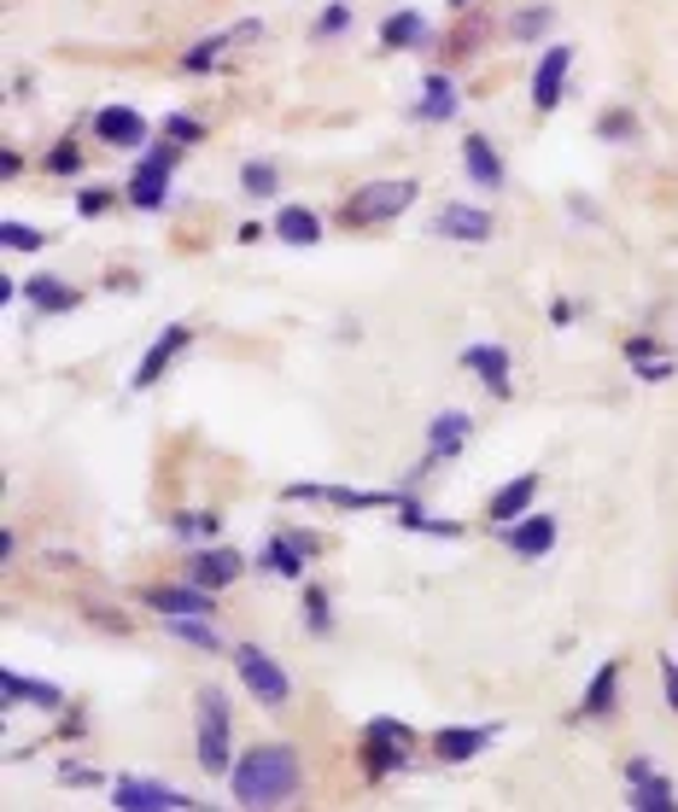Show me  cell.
Instances as JSON below:
<instances>
[{"label":"cell","mask_w":678,"mask_h":812,"mask_svg":"<svg viewBox=\"0 0 678 812\" xmlns=\"http://www.w3.org/2000/svg\"><path fill=\"white\" fill-rule=\"evenodd\" d=\"M264 573H276V579H304V550L293 544V538H269L264 555H258Z\"/></svg>","instance_id":"22"},{"label":"cell","mask_w":678,"mask_h":812,"mask_svg":"<svg viewBox=\"0 0 678 812\" xmlns=\"http://www.w3.org/2000/svg\"><path fill=\"white\" fill-rule=\"evenodd\" d=\"M533 492H538V473H521L515 485H503V492L491 497V520H498V532H503V527H515V520L527 515Z\"/></svg>","instance_id":"17"},{"label":"cell","mask_w":678,"mask_h":812,"mask_svg":"<svg viewBox=\"0 0 678 812\" xmlns=\"http://www.w3.org/2000/svg\"><path fill=\"white\" fill-rule=\"evenodd\" d=\"M410 749H416V737L404 731V725L375 719V725H369V737H363V772L369 777H386V772L410 766Z\"/></svg>","instance_id":"5"},{"label":"cell","mask_w":678,"mask_h":812,"mask_svg":"<svg viewBox=\"0 0 678 812\" xmlns=\"http://www.w3.org/2000/svg\"><path fill=\"white\" fill-rule=\"evenodd\" d=\"M667 702L678 707V661H667Z\"/></svg>","instance_id":"41"},{"label":"cell","mask_w":678,"mask_h":812,"mask_svg":"<svg viewBox=\"0 0 678 812\" xmlns=\"http://www.w3.org/2000/svg\"><path fill=\"white\" fill-rule=\"evenodd\" d=\"M421 42H428V24H421L416 7H404L381 24V47H421Z\"/></svg>","instance_id":"23"},{"label":"cell","mask_w":678,"mask_h":812,"mask_svg":"<svg viewBox=\"0 0 678 812\" xmlns=\"http://www.w3.org/2000/svg\"><path fill=\"white\" fill-rule=\"evenodd\" d=\"M503 538L515 555H545L556 544V515H521L515 527H503Z\"/></svg>","instance_id":"15"},{"label":"cell","mask_w":678,"mask_h":812,"mask_svg":"<svg viewBox=\"0 0 678 812\" xmlns=\"http://www.w3.org/2000/svg\"><path fill=\"white\" fill-rule=\"evenodd\" d=\"M451 7H468V0H451Z\"/></svg>","instance_id":"42"},{"label":"cell","mask_w":678,"mask_h":812,"mask_svg":"<svg viewBox=\"0 0 678 812\" xmlns=\"http://www.w3.org/2000/svg\"><path fill=\"white\" fill-rule=\"evenodd\" d=\"M112 807H124V812H176V807H199V801H188L182 789L147 784V777H117Z\"/></svg>","instance_id":"7"},{"label":"cell","mask_w":678,"mask_h":812,"mask_svg":"<svg viewBox=\"0 0 678 812\" xmlns=\"http://www.w3.org/2000/svg\"><path fill=\"white\" fill-rule=\"evenodd\" d=\"M597 129H603V134H615V141H632V134H638V123H632V117H626V111H615V117H603Z\"/></svg>","instance_id":"37"},{"label":"cell","mask_w":678,"mask_h":812,"mask_svg":"<svg viewBox=\"0 0 678 812\" xmlns=\"http://www.w3.org/2000/svg\"><path fill=\"white\" fill-rule=\"evenodd\" d=\"M346 24H351V7H328V12L316 19V42H322V36H339Z\"/></svg>","instance_id":"36"},{"label":"cell","mask_w":678,"mask_h":812,"mask_svg":"<svg viewBox=\"0 0 678 812\" xmlns=\"http://www.w3.org/2000/svg\"><path fill=\"white\" fill-rule=\"evenodd\" d=\"M615 684H620V667L603 661V672H597V679H591V690H585V707H580V714H591V719L608 714V707H615Z\"/></svg>","instance_id":"29"},{"label":"cell","mask_w":678,"mask_h":812,"mask_svg":"<svg viewBox=\"0 0 678 812\" xmlns=\"http://www.w3.org/2000/svg\"><path fill=\"white\" fill-rule=\"evenodd\" d=\"M164 134H170L176 146H182V141H206V123H199V117H182V111H176V117L164 123Z\"/></svg>","instance_id":"33"},{"label":"cell","mask_w":678,"mask_h":812,"mask_svg":"<svg viewBox=\"0 0 678 812\" xmlns=\"http://www.w3.org/2000/svg\"><path fill=\"white\" fill-rule=\"evenodd\" d=\"M77 211L82 216H100V211H106V188H82L77 193Z\"/></svg>","instance_id":"38"},{"label":"cell","mask_w":678,"mask_h":812,"mask_svg":"<svg viewBox=\"0 0 678 812\" xmlns=\"http://www.w3.org/2000/svg\"><path fill=\"white\" fill-rule=\"evenodd\" d=\"M276 240H287V246H316V240H322V216L304 211V205L276 211Z\"/></svg>","instance_id":"21"},{"label":"cell","mask_w":678,"mask_h":812,"mask_svg":"<svg viewBox=\"0 0 678 812\" xmlns=\"http://www.w3.org/2000/svg\"><path fill=\"white\" fill-rule=\"evenodd\" d=\"M176 158H182V146L176 141H164V146H152L141 164H135V181H129V199L141 211H159L164 205V193H170V170H176Z\"/></svg>","instance_id":"6"},{"label":"cell","mask_w":678,"mask_h":812,"mask_svg":"<svg viewBox=\"0 0 678 812\" xmlns=\"http://www.w3.org/2000/svg\"><path fill=\"white\" fill-rule=\"evenodd\" d=\"M188 345H194V333L182 328V321H176V328H164L159 340L147 345V357L135 363V375H129V386H135V392H147V386H159V375H164V368L176 363V357H182V351H188Z\"/></svg>","instance_id":"8"},{"label":"cell","mask_w":678,"mask_h":812,"mask_svg":"<svg viewBox=\"0 0 678 812\" xmlns=\"http://www.w3.org/2000/svg\"><path fill=\"white\" fill-rule=\"evenodd\" d=\"M0 240H7L12 251H42V246H47V234H42V228H30V223H0Z\"/></svg>","instance_id":"32"},{"label":"cell","mask_w":678,"mask_h":812,"mask_svg":"<svg viewBox=\"0 0 678 812\" xmlns=\"http://www.w3.org/2000/svg\"><path fill=\"white\" fill-rule=\"evenodd\" d=\"M164 632L182 637V643H194V649H217V643H223V637L211 632L206 614H164Z\"/></svg>","instance_id":"27"},{"label":"cell","mask_w":678,"mask_h":812,"mask_svg":"<svg viewBox=\"0 0 678 812\" xmlns=\"http://www.w3.org/2000/svg\"><path fill=\"white\" fill-rule=\"evenodd\" d=\"M59 777H65V784H94V766H65Z\"/></svg>","instance_id":"40"},{"label":"cell","mask_w":678,"mask_h":812,"mask_svg":"<svg viewBox=\"0 0 678 812\" xmlns=\"http://www.w3.org/2000/svg\"><path fill=\"white\" fill-rule=\"evenodd\" d=\"M568 71H573V47H562V42H556L550 54L538 59V71H533V106H538V111H556V106H562Z\"/></svg>","instance_id":"9"},{"label":"cell","mask_w":678,"mask_h":812,"mask_svg":"<svg viewBox=\"0 0 678 812\" xmlns=\"http://www.w3.org/2000/svg\"><path fill=\"white\" fill-rule=\"evenodd\" d=\"M176 532L182 538H211L217 532V515H176Z\"/></svg>","instance_id":"35"},{"label":"cell","mask_w":678,"mask_h":812,"mask_svg":"<svg viewBox=\"0 0 678 812\" xmlns=\"http://www.w3.org/2000/svg\"><path fill=\"white\" fill-rule=\"evenodd\" d=\"M304 625H311V632H328V597H322V590L304 597Z\"/></svg>","instance_id":"34"},{"label":"cell","mask_w":678,"mask_h":812,"mask_svg":"<svg viewBox=\"0 0 678 812\" xmlns=\"http://www.w3.org/2000/svg\"><path fill=\"white\" fill-rule=\"evenodd\" d=\"M626 777H632V807H638V812H673V807H678L673 789H667V777H655L650 760H632V766H626Z\"/></svg>","instance_id":"12"},{"label":"cell","mask_w":678,"mask_h":812,"mask_svg":"<svg viewBox=\"0 0 678 812\" xmlns=\"http://www.w3.org/2000/svg\"><path fill=\"white\" fill-rule=\"evenodd\" d=\"M252 36H258V19H246V24H234V30H223V36L199 42L194 54H182V71H211V64L223 59L229 47H241V42H252Z\"/></svg>","instance_id":"16"},{"label":"cell","mask_w":678,"mask_h":812,"mask_svg":"<svg viewBox=\"0 0 678 812\" xmlns=\"http://www.w3.org/2000/svg\"><path fill=\"white\" fill-rule=\"evenodd\" d=\"M94 134L106 146H141L147 141V117L135 111V106H106V111L94 117Z\"/></svg>","instance_id":"11"},{"label":"cell","mask_w":678,"mask_h":812,"mask_svg":"<svg viewBox=\"0 0 678 812\" xmlns=\"http://www.w3.org/2000/svg\"><path fill=\"white\" fill-rule=\"evenodd\" d=\"M24 293L36 298V310H54V316H65V310H77L82 304V293L71 281H59V275H36V281H24Z\"/></svg>","instance_id":"20"},{"label":"cell","mask_w":678,"mask_h":812,"mask_svg":"<svg viewBox=\"0 0 678 812\" xmlns=\"http://www.w3.org/2000/svg\"><path fill=\"white\" fill-rule=\"evenodd\" d=\"M433 234H439V240L480 246V240H491V211H480V205H445V211L433 216Z\"/></svg>","instance_id":"10"},{"label":"cell","mask_w":678,"mask_h":812,"mask_svg":"<svg viewBox=\"0 0 678 812\" xmlns=\"http://www.w3.org/2000/svg\"><path fill=\"white\" fill-rule=\"evenodd\" d=\"M241 188H246L252 199H276V193H281V176H276V164L252 158L246 170H241Z\"/></svg>","instance_id":"31"},{"label":"cell","mask_w":678,"mask_h":812,"mask_svg":"<svg viewBox=\"0 0 678 812\" xmlns=\"http://www.w3.org/2000/svg\"><path fill=\"white\" fill-rule=\"evenodd\" d=\"M416 181H369V188L351 193V205L346 216L351 223H386V216H398V211H410L416 205Z\"/></svg>","instance_id":"3"},{"label":"cell","mask_w":678,"mask_h":812,"mask_svg":"<svg viewBox=\"0 0 678 812\" xmlns=\"http://www.w3.org/2000/svg\"><path fill=\"white\" fill-rule=\"evenodd\" d=\"M468 433H474V421L463 410H445V415H433V427H428V462H445V456H456L468 445Z\"/></svg>","instance_id":"14"},{"label":"cell","mask_w":678,"mask_h":812,"mask_svg":"<svg viewBox=\"0 0 678 812\" xmlns=\"http://www.w3.org/2000/svg\"><path fill=\"white\" fill-rule=\"evenodd\" d=\"M47 164H54V170H59V176H71V170H77V164H82V152H77L71 141H65V146H59V152H54V158H47Z\"/></svg>","instance_id":"39"},{"label":"cell","mask_w":678,"mask_h":812,"mask_svg":"<svg viewBox=\"0 0 678 812\" xmlns=\"http://www.w3.org/2000/svg\"><path fill=\"white\" fill-rule=\"evenodd\" d=\"M299 784H304L299 749H287V742H264V749L234 760V772H229V789L241 807H287L299 795Z\"/></svg>","instance_id":"1"},{"label":"cell","mask_w":678,"mask_h":812,"mask_svg":"<svg viewBox=\"0 0 678 812\" xmlns=\"http://www.w3.org/2000/svg\"><path fill=\"white\" fill-rule=\"evenodd\" d=\"M229 754H234L229 696L223 690H199V766H206L211 777H229Z\"/></svg>","instance_id":"2"},{"label":"cell","mask_w":678,"mask_h":812,"mask_svg":"<svg viewBox=\"0 0 678 812\" xmlns=\"http://www.w3.org/2000/svg\"><path fill=\"white\" fill-rule=\"evenodd\" d=\"M0 696H7V707H19V702H42V707H59V702H65L54 684H30V679H19V672H0Z\"/></svg>","instance_id":"25"},{"label":"cell","mask_w":678,"mask_h":812,"mask_svg":"<svg viewBox=\"0 0 678 812\" xmlns=\"http://www.w3.org/2000/svg\"><path fill=\"white\" fill-rule=\"evenodd\" d=\"M550 24H556V7H550V0H533L527 12H515V19H508V36H515V42H533V36H545Z\"/></svg>","instance_id":"28"},{"label":"cell","mask_w":678,"mask_h":812,"mask_svg":"<svg viewBox=\"0 0 678 812\" xmlns=\"http://www.w3.org/2000/svg\"><path fill=\"white\" fill-rule=\"evenodd\" d=\"M451 111H456V89H451V77H428V99H421V117H428V123H445Z\"/></svg>","instance_id":"30"},{"label":"cell","mask_w":678,"mask_h":812,"mask_svg":"<svg viewBox=\"0 0 678 812\" xmlns=\"http://www.w3.org/2000/svg\"><path fill=\"white\" fill-rule=\"evenodd\" d=\"M463 368H474V375L486 380L491 398H508V351L503 345H468L463 351Z\"/></svg>","instance_id":"13"},{"label":"cell","mask_w":678,"mask_h":812,"mask_svg":"<svg viewBox=\"0 0 678 812\" xmlns=\"http://www.w3.org/2000/svg\"><path fill=\"white\" fill-rule=\"evenodd\" d=\"M246 573V562L234 550H206V555H194V585H206V590H217V585H234Z\"/></svg>","instance_id":"18"},{"label":"cell","mask_w":678,"mask_h":812,"mask_svg":"<svg viewBox=\"0 0 678 812\" xmlns=\"http://www.w3.org/2000/svg\"><path fill=\"white\" fill-rule=\"evenodd\" d=\"M491 737H498V731H439L433 737V754L439 760H474Z\"/></svg>","instance_id":"26"},{"label":"cell","mask_w":678,"mask_h":812,"mask_svg":"<svg viewBox=\"0 0 678 812\" xmlns=\"http://www.w3.org/2000/svg\"><path fill=\"white\" fill-rule=\"evenodd\" d=\"M147 602L159 608V614H206V620H211L206 585H199V590H147Z\"/></svg>","instance_id":"24"},{"label":"cell","mask_w":678,"mask_h":812,"mask_svg":"<svg viewBox=\"0 0 678 812\" xmlns=\"http://www.w3.org/2000/svg\"><path fill=\"white\" fill-rule=\"evenodd\" d=\"M234 672H241L246 679V690L252 696H258L264 707H281L287 696H293V684H287V672L269 661V655L258 649V643H241V649H234Z\"/></svg>","instance_id":"4"},{"label":"cell","mask_w":678,"mask_h":812,"mask_svg":"<svg viewBox=\"0 0 678 812\" xmlns=\"http://www.w3.org/2000/svg\"><path fill=\"white\" fill-rule=\"evenodd\" d=\"M463 164H468V176L480 181V188H503V164H498V146H491L486 134H468V141H463Z\"/></svg>","instance_id":"19"}]
</instances>
